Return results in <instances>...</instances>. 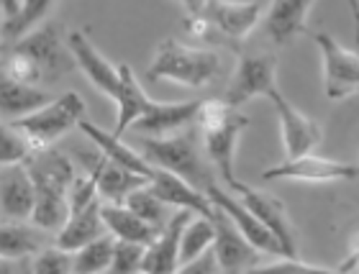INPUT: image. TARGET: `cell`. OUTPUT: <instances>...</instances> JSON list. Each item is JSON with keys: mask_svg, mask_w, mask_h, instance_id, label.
<instances>
[{"mask_svg": "<svg viewBox=\"0 0 359 274\" xmlns=\"http://www.w3.org/2000/svg\"><path fill=\"white\" fill-rule=\"evenodd\" d=\"M49 231L39 223L29 226L26 221H3L0 226V256L3 259H34L39 252L52 246L46 236Z\"/></svg>", "mask_w": 359, "mask_h": 274, "instance_id": "obj_22", "label": "cell"}, {"mask_svg": "<svg viewBox=\"0 0 359 274\" xmlns=\"http://www.w3.org/2000/svg\"><path fill=\"white\" fill-rule=\"evenodd\" d=\"M218 269H221V261H218L216 249H208L201 256H195L193 261H187L180 272H218Z\"/></svg>", "mask_w": 359, "mask_h": 274, "instance_id": "obj_34", "label": "cell"}, {"mask_svg": "<svg viewBox=\"0 0 359 274\" xmlns=\"http://www.w3.org/2000/svg\"><path fill=\"white\" fill-rule=\"evenodd\" d=\"M72 69H77V60L69 44L62 41L60 23H44L29 31L26 36L11 41L3 54V74L31 85L54 82Z\"/></svg>", "mask_w": 359, "mask_h": 274, "instance_id": "obj_1", "label": "cell"}, {"mask_svg": "<svg viewBox=\"0 0 359 274\" xmlns=\"http://www.w3.org/2000/svg\"><path fill=\"white\" fill-rule=\"evenodd\" d=\"M195 36L216 44L239 46L262 21V3L257 0H208L201 13L185 15Z\"/></svg>", "mask_w": 359, "mask_h": 274, "instance_id": "obj_5", "label": "cell"}, {"mask_svg": "<svg viewBox=\"0 0 359 274\" xmlns=\"http://www.w3.org/2000/svg\"><path fill=\"white\" fill-rule=\"evenodd\" d=\"M75 267V252L62 249L60 244L46 246L31 259V274H67Z\"/></svg>", "mask_w": 359, "mask_h": 274, "instance_id": "obj_31", "label": "cell"}, {"mask_svg": "<svg viewBox=\"0 0 359 274\" xmlns=\"http://www.w3.org/2000/svg\"><path fill=\"white\" fill-rule=\"evenodd\" d=\"M213 223H216V244H213V249H216V254H218L221 269H224V272L259 269V264H262L259 256H264V254L236 228V223H233L221 207H216Z\"/></svg>", "mask_w": 359, "mask_h": 274, "instance_id": "obj_14", "label": "cell"}, {"mask_svg": "<svg viewBox=\"0 0 359 274\" xmlns=\"http://www.w3.org/2000/svg\"><path fill=\"white\" fill-rule=\"evenodd\" d=\"M36 149L31 146V141L13 126V123H6L3 126V151H0V159L3 164H21L26 162Z\"/></svg>", "mask_w": 359, "mask_h": 274, "instance_id": "obj_32", "label": "cell"}, {"mask_svg": "<svg viewBox=\"0 0 359 274\" xmlns=\"http://www.w3.org/2000/svg\"><path fill=\"white\" fill-rule=\"evenodd\" d=\"M195 121H198V128L203 134L205 154L216 164V170L221 172L226 185H231L236 179V174H233L236 149H239L244 128L249 126V116H244L236 105L226 103V97H208L201 103Z\"/></svg>", "mask_w": 359, "mask_h": 274, "instance_id": "obj_4", "label": "cell"}, {"mask_svg": "<svg viewBox=\"0 0 359 274\" xmlns=\"http://www.w3.org/2000/svg\"><path fill=\"white\" fill-rule=\"evenodd\" d=\"M359 177L357 162H341V159H329L318 156L313 151L300 156H285L283 164L269 167L262 172L264 182L275 179H290V182H311V185H329V182H349Z\"/></svg>", "mask_w": 359, "mask_h": 274, "instance_id": "obj_9", "label": "cell"}, {"mask_svg": "<svg viewBox=\"0 0 359 274\" xmlns=\"http://www.w3.org/2000/svg\"><path fill=\"white\" fill-rule=\"evenodd\" d=\"M126 205L131 207L134 213L142 215L144 221H149L151 226H157V228H162V226L170 221V218H167V203L162 200L149 185L139 187V190H134V193L128 195Z\"/></svg>", "mask_w": 359, "mask_h": 274, "instance_id": "obj_30", "label": "cell"}, {"mask_svg": "<svg viewBox=\"0 0 359 274\" xmlns=\"http://www.w3.org/2000/svg\"><path fill=\"white\" fill-rule=\"evenodd\" d=\"M229 190L239 193V200L275 233L287 256H298V233H295V226L290 221V210L280 198H275L272 193H264V190H257L252 185H244L239 179H233Z\"/></svg>", "mask_w": 359, "mask_h": 274, "instance_id": "obj_12", "label": "cell"}, {"mask_svg": "<svg viewBox=\"0 0 359 274\" xmlns=\"http://www.w3.org/2000/svg\"><path fill=\"white\" fill-rule=\"evenodd\" d=\"M193 210L180 207L177 213L162 226L159 236L147 246L144 254L142 272H180V246H182V231H185L187 221L193 218Z\"/></svg>", "mask_w": 359, "mask_h": 274, "instance_id": "obj_17", "label": "cell"}, {"mask_svg": "<svg viewBox=\"0 0 359 274\" xmlns=\"http://www.w3.org/2000/svg\"><path fill=\"white\" fill-rule=\"evenodd\" d=\"M100 210H103V221L108 226V231L121 241H134V244L149 246L162 231L157 226H151L149 221H144L142 215L134 213L126 203H103Z\"/></svg>", "mask_w": 359, "mask_h": 274, "instance_id": "obj_25", "label": "cell"}, {"mask_svg": "<svg viewBox=\"0 0 359 274\" xmlns=\"http://www.w3.org/2000/svg\"><path fill=\"white\" fill-rule=\"evenodd\" d=\"M144 254H147V246L134 244V241H116V252H113V264L111 272H142L144 264Z\"/></svg>", "mask_w": 359, "mask_h": 274, "instance_id": "obj_33", "label": "cell"}, {"mask_svg": "<svg viewBox=\"0 0 359 274\" xmlns=\"http://www.w3.org/2000/svg\"><path fill=\"white\" fill-rule=\"evenodd\" d=\"M272 105H275L277 113V123H280V136H283V149L285 156H300L313 151L323 139V128L321 123L311 116H306L303 111H298L295 105L287 100V97L275 90L269 95Z\"/></svg>", "mask_w": 359, "mask_h": 274, "instance_id": "obj_13", "label": "cell"}, {"mask_svg": "<svg viewBox=\"0 0 359 274\" xmlns=\"http://www.w3.org/2000/svg\"><path fill=\"white\" fill-rule=\"evenodd\" d=\"M224 60L210 46H187L177 39H165L154 49L147 77L151 82H175L182 88L201 90L216 80Z\"/></svg>", "mask_w": 359, "mask_h": 274, "instance_id": "obj_3", "label": "cell"}, {"mask_svg": "<svg viewBox=\"0 0 359 274\" xmlns=\"http://www.w3.org/2000/svg\"><path fill=\"white\" fill-rule=\"evenodd\" d=\"M139 149L154 167L170 170L187 182H193L201 190H208L213 185L208 170L201 162V151L195 146V134L185 131L177 136H144L139 141Z\"/></svg>", "mask_w": 359, "mask_h": 274, "instance_id": "obj_7", "label": "cell"}, {"mask_svg": "<svg viewBox=\"0 0 359 274\" xmlns=\"http://www.w3.org/2000/svg\"><path fill=\"white\" fill-rule=\"evenodd\" d=\"M67 44L75 54L77 69L93 82V88H97V93H103L105 97H111L113 103H118L126 88V62L113 64L111 60H105L85 31H69Z\"/></svg>", "mask_w": 359, "mask_h": 274, "instance_id": "obj_10", "label": "cell"}, {"mask_svg": "<svg viewBox=\"0 0 359 274\" xmlns=\"http://www.w3.org/2000/svg\"><path fill=\"white\" fill-rule=\"evenodd\" d=\"M216 244V223L213 215H201L195 213L187 221L185 231H182V246H180V269L185 267L187 261H193L195 256H201L203 252L213 249Z\"/></svg>", "mask_w": 359, "mask_h": 274, "instance_id": "obj_27", "label": "cell"}, {"mask_svg": "<svg viewBox=\"0 0 359 274\" xmlns=\"http://www.w3.org/2000/svg\"><path fill=\"white\" fill-rule=\"evenodd\" d=\"M318 54H321V72H323V93L329 100H346L359 95V52L346 49L337 39L318 31L313 36Z\"/></svg>", "mask_w": 359, "mask_h": 274, "instance_id": "obj_8", "label": "cell"}, {"mask_svg": "<svg viewBox=\"0 0 359 274\" xmlns=\"http://www.w3.org/2000/svg\"><path fill=\"white\" fill-rule=\"evenodd\" d=\"M100 207H103V203L93 200L90 205L80 207V210H72V213L67 215L65 226L57 231L54 244H60L62 249H67V252H77V249H83L90 241H95V238L105 236V233H111L103 221V210H100Z\"/></svg>", "mask_w": 359, "mask_h": 274, "instance_id": "obj_21", "label": "cell"}, {"mask_svg": "<svg viewBox=\"0 0 359 274\" xmlns=\"http://www.w3.org/2000/svg\"><path fill=\"white\" fill-rule=\"evenodd\" d=\"M149 187L167 205L187 207V210L201 215H216V205H213V200L208 198L205 190L195 187L193 182H187L185 177H180V174H175L170 170L154 167V174L149 177Z\"/></svg>", "mask_w": 359, "mask_h": 274, "instance_id": "obj_19", "label": "cell"}, {"mask_svg": "<svg viewBox=\"0 0 359 274\" xmlns=\"http://www.w3.org/2000/svg\"><path fill=\"white\" fill-rule=\"evenodd\" d=\"M116 241L118 238L113 233H105V236L95 238L85 244L83 249L75 252V274H88V272H111L113 264V252H116Z\"/></svg>", "mask_w": 359, "mask_h": 274, "instance_id": "obj_28", "label": "cell"}, {"mask_svg": "<svg viewBox=\"0 0 359 274\" xmlns=\"http://www.w3.org/2000/svg\"><path fill=\"white\" fill-rule=\"evenodd\" d=\"M316 0H272L264 15V31L277 46H285L306 31V21Z\"/></svg>", "mask_w": 359, "mask_h": 274, "instance_id": "obj_20", "label": "cell"}, {"mask_svg": "<svg viewBox=\"0 0 359 274\" xmlns=\"http://www.w3.org/2000/svg\"><path fill=\"white\" fill-rule=\"evenodd\" d=\"M201 103L203 100H182V103H162V100H157L151 105V111L144 113L131 128L144 136H162L167 131H177V128H185L187 123H193L198 118Z\"/></svg>", "mask_w": 359, "mask_h": 274, "instance_id": "obj_23", "label": "cell"}, {"mask_svg": "<svg viewBox=\"0 0 359 274\" xmlns=\"http://www.w3.org/2000/svg\"><path fill=\"white\" fill-rule=\"evenodd\" d=\"M0 95H3V116H6V121H18L54 100L41 85L15 80L11 74H3Z\"/></svg>", "mask_w": 359, "mask_h": 274, "instance_id": "obj_26", "label": "cell"}, {"mask_svg": "<svg viewBox=\"0 0 359 274\" xmlns=\"http://www.w3.org/2000/svg\"><path fill=\"white\" fill-rule=\"evenodd\" d=\"M208 193V198L213 200V205L216 207H221L229 218H231L233 223H236V228L244 233V236L252 241V244L259 249V252L264 254V256H280V254H285L283 252V244L277 241V236L272 233V231L264 226L259 218H257L252 210H249L244 203L236 198V195H231V193H226V190H221V187L213 182V185L205 190Z\"/></svg>", "mask_w": 359, "mask_h": 274, "instance_id": "obj_16", "label": "cell"}, {"mask_svg": "<svg viewBox=\"0 0 359 274\" xmlns=\"http://www.w3.org/2000/svg\"><path fill=\"white\" fill-rule=\"evenodd\" d=\"M31 177L36 182V213L34 223L46 231H60L69 215V190L77 172L67 156L54 149H36L26 159Z\"/></svg>", "mask_w": 359, "mask_h": 274, "instance_id": "obj_2", "label": "cell"}, {"mask_svg": "<svg viewBox=\"0 0 359 274\" xmlns=\"http://www.w3.org/2000/svg\"><path fill=\"white\" fill-rule=\"evenodd\" d=\"M182 11H185V15H195V13H201V8L208 3V0H175Z\"/></svg>", "mask_w": 359, "mask_h": 274, "instance_id": "obj_35", "label": "cell"}, {"mask_svg": "<svg viewBox=\"0 0 359 274\" xmlns=\"http://www.w3.org/2000/svg\"><path fill=\"white\" fill-rule=\"evenodd\" d=\"M0 210L6 221H34L36 213V182L26 162L3 164L0 170Z\"/></svg>", "mask_w": 359, "mask_h": 274, "instance_id": "obj_15", "label": "cell"}, {"mask_svg": "<svg viewBox=\"0 0 359 274\" xmlns=\"http://www.w3.org/2000/svg\"><path fill=\"white\" fill-rule=\"evenodd\" d=\"M88 172L97 179V190L100 198L108 203H126V198L139 187L149 185V177H144L139 172H131L126 167H121L118 162H113L97 149L95 156L88 159Z\"/></svg>", "mask_w": 359, "mask_h": 274, "instance_id": "obj_18", "label": "cell"}, {"mask_svg": "<svg viewBox=\"0 0 359 274\" xmlns=\"http://www.w3.org/2000/svg\"><path fill=\"white\" fill-rule=\"evenodd\" d=\"M357 164H359V159H357Z\"/></svg>", "mask_w": 359, "mask_h": 274, "instance_id": "obj_36", "label": "cell"}, {"mask_svg": "<svg viewBox=\"0 0 359 274\" xmlns=\"http://www.w3.org/2000/svg\"><path fill=\"white\" fill-rule=\"evenodd\" d=\"M275 90H277L275 54H255V57H239L224 97L226 103L241 108V105L252 103L255 97H269Z\"/></svg>", "mask_w": 359, "mask_h": 274, "instance_id": "obj_11", "label": "cell"}, {"mask_svg": "<svg viewBox=\"0 0 359 274\" xmlns=\"http://www.w3.org/2000/svg\"><path fill=\"white\" fill-rule=\"evenodd\" d=\"M77 128H80L108 159L118 162L121 167H126V170H131V172H139L144 177H151V174H154V164L144 156V151H136L134 146H128L126 141L121 139V134H116V131H103V128H97L95 123H90V121H85V118L80 121Z\"/></svg>", "mask_w": 359, "mask_h": 274, "instance_id": "obj_24", "label": "cell"}, {"mask_svg": "<svg viewBox=\"0 0 359 274\" xmlns=\"http://www.w3.org/2000/svg\"><path fill=\"white\" fill-rule=\"evenodd\" d=\"M54 3H57V0H21L18 13H15L13 18H6V21H3V39L11 44L15 39L26 36L29 31H34L39 23L44 21L46 13H49V8H52Z\"/></svg>", "mask_w": 359, "mask_h": 274, "instance_id": "obj_29", "label": "cell"}, {"mask_svg": "<svg viewBox=\"0 0 359 274\" xmlns=\"http://www.w3.org/2000/svg\"><path fill=\"white\" fill-rule=\"evenodd\" d=\"M85 116V100L77 95L75 90H69L65 95L54 97L52 103H46L44 108L29 113L18 121H8L21 131L26 139L31 141L34 149H46L52 146L54 141L80 126V121Z\"/></svg>", "mask_w": 359, "mask_h": 274, "instance_id": "obj_6", "label": "cell"}]
</instances>
